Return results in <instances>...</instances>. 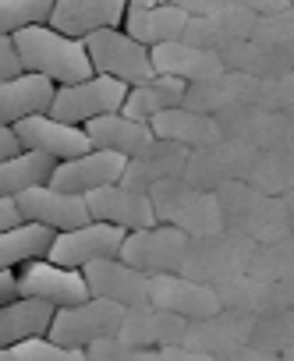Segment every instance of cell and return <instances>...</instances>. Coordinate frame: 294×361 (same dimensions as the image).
I'll return each mask as SVG.
<instances>
[{"label": "cell", "mask_w": 294, "mask_h": 361, "mask_svg": "<svg viewBox=\"0 0 294 361\" xmlns=\"http://www.w3.org/2000/svg\"><path fill=\"white\" fill-rule=\"evenodd\" d=\"M15 50H18L25 71H39V75L54 78L57 85L96 75L92 61H89V50H85V39L64 36L50 22L18 29L15 32Z\"/></svg>", "instance_id": "6da1fadb"}, {"label": "cell", "mask_w": 294, "mask_h": 361, "mask_svg": "<svg viewBox=\"0 0 294 361\" xmlns=\"http://www.w3.org/2000/svg\"><path fill=\"white\" fill-rule=\"evenodd\" d=\"M223 209V224L248 234L255 245L276 241L283 234H290V216L283 206V195H269L262 188H255L248 177H234L223 180L220 188H213Z\"/></svg>", "instance_id": "7a4b0ae2"}, {"label": "cell", "mask_w": 294, "mask_h": 361, "mask_svg": "<svg viewBox=\"0 0 294 361\" xmlns=\"http://www.w3.org/2000/svg\"><path fill=\"white\" fill-rule=\"evenodd\" d=\"M149 199H153V209H157L160 224H174L192 238L195 234H213V231L223 227V209H220L216 192L195 188L181 173L157 180V185L149 188Z\"/></svg>", "instance_id": "3957f363"}, {"label": "cell", "mask_w": 294, "mask_h": 361, "mask_svg": "<svg viewBox=\"0 0 294 361\" xmlns=\"http://www.w3.org/2000/svg\"><path fill=\"white\" fill-rule=\"evenodd\" d=\"M252 252H255V241L234 227H220L213 234H195L188 241V252H185V262H181V276H192V280H202V283H223L238 273H248V262H252Z\"/></svg>", "instance_id": "277c9868"}, {"label": "cell", "mask_w": 294, "mask_h": 361, "mask_svg": "<svg viewBox=\"0 0 294 361\" xmlns=\"http://www.w3.org/2000/svg\"><path fill=\"white\" fill-rule=\"evenodd\" d=\"M85 50H89L92 71L114 75V78H121V82H128V85L149 82V78L157 75L153 57H149V47L138 43L135 36H128L121 25L89 32V36H85Z\"/></svg>", "instance_id": "5b68a950"}, {"label": "cell", "mask_w": 294, "mask_h": 361, "mask_svg": "<svg viewBox=\"0 0 294 361\" xmlns=\"http://www.w3.org/2000/svg\"><path fill=\"white\" fill-rule=\"evenodd\" d=\"M128 96V82L114 78V75H89V78H78V82H64L54 89V103L47 114L68 121V124H85L99 114H110V110H121Z\"/></svg>", "instance_id": "8992f818"}, {"label": "cell", "mask_w": 294, "mask_h": 361, "mask_svg": "<svg viewBox=\"0 0 294 361\" xmlns=\"http://www.w3.org/2000/svg\"><path fill=\"white\" fill-rule=\"evenodd\" d=\"M255 145L245 142V138H234V135H220L216 142L209 145H195L188 149V163H185V180H192L195 188H220L223 180H234V177H248V166L255 159Z\"/></svg>", "instance_id": "52a82bcc"}, {"label": "cell", "mask_w": 294, "mask_h": 361, "mask_svg": "<svg viewBox=\"0 0 294 361\" xmlns=\"http://www.w3.org/2000/svg\"><path fill=\"white\" fill-rule=\"evenodd\" d=\"M124 308L128 305H117V301H106V298H89V301H78V305H64V308L54 312L47 336L64 343V347H82L85 350L92 340L117 333Z\"/></svg>", "instance_id": "ba28073f"}, {"label": "cell", "mask_w": 294, "mask_h": 361, "mask_svg": "<svg viewBox=\"0 0 294 361\" xmlns=\"http://www.w3.org/2000/svg\"><path fill=\"white\" fill-rule=\"evenodd\" d=\"M192 234H185L174 224H149L124 234L121 259L145 269V273H178L185 262Z\"/></svg>", "instance_id": "9c48e42d"}, {"label": "cell", "mask_w": 294, "mask_h": 361, "mask_svg": "<svg viewBox=\"0 0 294 361\" xmlns=\"http://www.w3.org/2000/svg\"><path fill=\"white\" fill-rule=\"evenodd\" d=\"M18 294L22 298H39V301H50L57 308L64 305H78V301H89V283H85V273L75 269V266H61L54 259H29L18 266Z\"/></svg>", "instance_id": "30bf717a"}, {"label": "cell", "mask_w": 294, "mask_h": 361, "mask_svg": "<svg viewBox=\"0 0 294 361\" xmlns=\"http://www.w3.org/2000/svg\"><path fill=\"white\" fill-rule=\"evenodd\" d=\"M124 227L117 224H106V220H89L82 227H71V231H57L54 234V245L47 252V259L61 262V266H75L82 269L85 262L92 259H110V255H121V245H124Z\"/></svg>", "instance_id": "8fae6325"}, {"label": "cell", "mask_w": 294, "mask_h": 361, "mask_svg": "<svg viewBox=\"0 0 294 361\" xmlns=\"http://www.w3.org/2000/svg\"><path fill=\"white\" fill-rule=\"evenodd\" d=\"M213 117H216L223 135L245 138L255 149H276V145L294 142V121L287 110H262L255 103H238V106H227Z\"/></svg>", "instance_id": "7c38bea8"}, {"label": "cell", "mask_w": 294, "mask_h": 361, "mask_svg": "<svg viewBox=\"0 0 294 361\" xmlns=\"http://www.w3.org/2000/svg\"><path fill=\"white\" fill-rule=\"evenodd\" d=\"M124 163L128 156L124 152H114V149H85L71 159H57L54 163V173L47 185L50 188H61V192H75V195H85L99 185H114L124 173Z\"/></svg>", "instance_id": "4fadbf2b"}, {"label": "cell", "mask_w": 294, "mask_h": 361, "mask_svg": "<svg viewBox=\"0 0 294 361\" xmlns=\"http://www.w3.org/2000/svg\"><path fill=\"white\" fill-rule=\"evenodd\" d=\"M149 305L167 308L181 319H206L223 308L213 283H202L181 273H149Z\"/></svg>", "instance_id": "5bb4252c"}, {"label": "cell", "mask_w": 294, "mask_h": 361, "mask_svg": "<svg viewBox=\"0 0 294 361\" xmlns=\"http://www.w3.org/2000/svg\"><path fill=\"white\" fill-rule=\"evenodd\" d=\"M82 273H85L92 298H106L117 305H145L149 301V273L124 262L121 255L92 259L82 266Z\"/></svg>", "instance_id": "9a60e30c"}, {"label": "cell", "mask_w": 294, "mask_h": 361, "mask_svg": "<svg viewBox=\"0 0 294 361\" xmlns=\"http://www.w3.org/2000/svg\"><path fill=\"white\" fill-rule=\"evenodd\" d=\"M85 206H89V216L92 220H106V224H117L124 231H138V227L160 224L149 192L128 188V185H121V180L85 192Z\"/></svg>", "instance_id": "2e32d148"}, {"label": "cell", "mask_w": 294, "mask_h": 361, "mask_svg": "<svg viewBox=\"0 0 294 361\" xmlns=\"http://www.w3.org/2000/svg\"><path fill=\"white\" fill-rule=\"evenodd\" d=\"M11 128H15L22 149H36V152H47L54 159H71V156L92 149L82 124H68L54 114H32V117L15 121Z\"/></svg>", "instance_id": "e0dca14e"}, {"label": "cell", "mask_w": 294, "mask_h": 361, "mask_svg": "<svg viewBox=\"0 0 294 361\" xmlns=\"http://www.w3.org/2000/svg\"><path fill=\"white\" fill-rule=\"evenodd\" d=\"M252 326H255V319L238 315L231 308H220V312H213L206 319H188L181 343L199 350V354H206V357H227L234 347L252 340Z\"/></svg>", "instance_id": "ac0fdd59"}, {"label": "cell", "mask_w": 294, "mask_h": 361, "mask_svg": "<svg viewBox=\"0 0 294 361\" xmlns=\"http://www.w3.org/2000/svg\"><path fill=\"white\" fill-rule=\"evenodd\" d=\"M15 202L22 209V220H36V224H47L54 231H71V227H82V224L92 220L85 195L61 192V188H50V185L25 188V192L15 195Z\"/></svg>", "instance_id": "d6986e66"}, {"label": "cell", "mask_w": 294, "mask_h": 361, "mask_svg": "<svg viewBox=\"0 0 294 361\" xmlns=\"http://www.w3.org/2000/svg\"><path fill=\"white\" fill-rule=\"evenodd\" d=\"M188 18L192 15L185 8L167 4V0H128L121 29L145 47H157V43H167V39H181Z\"/></svg>", "instance_id": "ffe728a7"}, {"label": "cell", "mask_w": 294, "mask_h": 361, "mask_svg": "<svg viewBox=\"0 0 294 361\" xmlns=\"http://www.w3.org/2000/svg\"><path fill=\"white\" fill-rule=\"evenodd\" d=\"M185 326H188V319L145 301V305H128L124 308L117 336L124 343L138 347V350H149V347H164V343H181Z\"/></svg>", "instance_id": "44dd1931"}, {"label": "cell", "mask_w": 294, "mask_h": 361, "mask_svg": "<svg viewBox=\"0 0 294 361\" xmlns=\"http://www.w3.org/2000/svg\"><path fill=\"white\" fill-rule=\"evenodd\" d=\"M255 18H259L255 11L234 4V0H227V4H220V8H209L202 15H192L181 39H188L195 47H206V50H220V47H227L234 39H248L252 29H255Z\"/></svg>", "instance_id": "7402d4cb"}, {"label": "cell", "mask_w": 294, "mask_h": 361, "mask_svg": "<svg viewBox=\"0 0 294 361\" xmlns=\"http://www.w3.org/2000/svg\"><path fill=\"white\" fill-rule=\"evenodd\" d=\"M185 163H188V145L171 142V138H153L149 145H142L135 156H128L124 173H121V185L138 188V192H149L157 180L185 173Z\"/></svg>", "instance_id": "603a6c76"}, {"label": "cell", "mask_w": 294, "mask_h": 361, "mask_svg": "<svg viewBox=\"0 0 294 361\" xmlns=\"http://www.w3.org/2000/svg\"><path fill=\"white\" fill-rule=\"evenodd\" d=\"M216 294H220L223 308H231L238 315H248V319H266L273 312L290 308L280 280H262L255 273H238V276L216 283Z\"/></svg>", "instance_id": "cb8c5ba5"}, {"label": "cell", "mask_w": 294, "mask_h": 361, "mask_svg": "<svg viewBox=\"0 0 294 361\" xmlns=\"http://www.w3.org/2000/svg\"><path fill=\"white\" fill-rule=\"evenodd\" d=\"M255 89H259V78H255V75L223 68V71L213 75V78L188 82L181 106L199 110V114H220V110H227V106L252 103V99H255Z\"/></svg>", "instance_id": "d4e9b609"}, {"label": "cell", "mask_w": 294, "mask_h": 361, "mask_svg": "<svg viewBox=\"0 0 294 361\" xmlns=\"http://www.w3.org/2000/svg\"><path fill=\"white\" fill-rule=\"evenodd\" d=\"M128 0H54L50 25L61 29L64 36L85 39L96 29H110L124 22Z\"/></svg>", "instance_id": "484cf974"}, {"label": "cell", "mask_w": 294, "mask_h": 361, "mask_svg": "<svg viewBox=\"0 0 294 361\" xmlns=\"http://www.w3.org/2000/svg\"><path fill=\"white\" fill-rule=\"evenodd\" d=\"M149 57H153L157 75H174L185 82H202V78H213L223 71L220 50H206V47H195L188 39L157 43V47H149Z\"/></svg>", "instance_id": "4316f807"}, {"label": "cell", "mask_w": 294, "mask_h": 361, "mask_svg": "<svg viewBox=\"0 0 294 361\" xmlns=\"http://www.w3.org/2000/svg\"><path fill=\"white\" fill-rule=\"evenodd\" d=\"M57 82L39 71H18L11 78H0V121L15 124L32 114H47L54 103Z\"/></svg>", "instance_id": "83f0119b"}, {"label": "cell", "mask_w": 294, "mask_h": 361, "mask_svg": "<svg viewBox=\"0 0 294 361\" xmlns=\"http://www.w3.org/2000/svg\"><path fill=\"white\" fill-rule=\"evenodd\" d=\"M89 142L96 149H114V152H124V156H135L142 145H149L157 135H153V124L149 121H138V117H128L124 110H110V114H99L92 121L82 124Z\"/></svg>", "instance_id": "f1b7e54d"}, {"label": "cell", "mask_w": 294, "mask_h": 361, "mask_svg": "<svg viewBox=\"0 0 294 361\" xmlns=\"http://www.w3.org/2000/svg\"><path fill=\"white\" fill-rule=\"evenodd\" d=\"M149 124H153L157 138H171V142H181L188 149L209 145L223 135L213 114H199V110H188V106H171V110L149 117Z\"/></svg>", "instance_id": "f546056e"}, {"label": "cell", "mask_w": 294, "mask_h": 361, "mask_svg": "<svg viewBox=\"0 0 294 361\" xmlns=\"http://www.w3.org/2000/svg\"><path fill=\"white\" fill-rule=\"evenodd\" d=\"M57 305L50 301H39V298H15V301H4L0 305V347H11L25 336H39L50 329V319H54Z\"/></svg>", "instance_id": "4dcf8cb0"}, {"label": "cell", "mask_w": 294, "mask_h": 361, "mask_svg": "<svg viewBox=\"0 0 294 361\" xmlns=\"http://www.w3.org/2000/svg\"><path fill=\"white\" fill-rule=\"evenodd\" d=\"M185 89L188 82L185 78H174V75H153L149 82H138V85H128V96L121 103V110L128 117H138V121H149L171 106H181L185 99Z\"/></svg>", "instance_id": "1f68e13d"}, {"label": "cell", "mask_w": 294, "mask_h": 361, "mask_svg": "<svg viewBox=\"0 0 294 361\" xmlns=\"http://www.w3.org/2000/svg\"><path fill=\"white\" fill-rule=\"evenodd\" d=\"M220 61H223V68L245 71V75H255V78H276V75L290 71L283 50L273 47V43H262V39H255V36L234 39V43L220 47Z\"/></svg>", "instance_id": "d6a6232c"}, {"label": "cell", "mask_w": 294, "mask_h": 361, "mask_svg": "<svg viewBox=\"0 0 294 361\" xmlns=\"http://www.w3.org/2000/svg\"><path fill=\"white\" fill-rule=\"evenodd\" d=\"M54 227L36 224V220H22L15 227L0 231V266L18 269L29 259H47L50 245H54Z\"/></svg>", "instance_id": "836d02e7"}, {"label": "cell", "mask_w": 294, "mask_h": 361, "mask_svg": "<svg viewBox=\"0 0 294 361\" xmlns=\"http://www.w3.org/2000/svg\"><path fill=\"white\" fill-rule=\"evenodd\" d=\"M54 156L36 149H18L11 156H0V195H18L25 188L47 185L54 173Z\"/></svg>", "instance_id": "e575fe53"}, {"label": "cell", "mask_w": 294, "mask_h": 361, "mask_svg": "<svg viewBox=\"0 0 294 361\" xmlns=\"http://www.w3.org/2000/svg\"><path fill=\"white\" fill-rule=\"evenodd\" d=\"M248 180L269 195L290 192L294 188V142L276 145V149H259L248 166Z\"/></svg>", "instance_id": "d590c367"}, {"label": "cell", "mask_w": 294, "mask_h": 361, "mask_svg": "<svg viewBox=\"0 0 294 361\" xmlns=\"http://www.w3.org/2000/svg\"><path fill=\"white\" fill-rule=\"evenodd\" d=\"M248 273H255V276H262V280L294 276V231L283 234V238H276V241L255 245L252 262H248Z\"/></svg>", "instance_id": "8d00e7d4"}, {"label": "cell", "mask_w": 294, "mask_h": 361, "mask_svg": "<svg viewBox=\"0 0 294 361\" xmlns=\"http://www.w3.org/2000/svg\"><path fill=\"white\" fill-rule=\"evenodd\" d=\"M252 343L269 350V354H283L287 347H294V308H283V312H273L266 319H255Z\"/></svg>", "instance_id": "74e56055"}, {"label": "cell", "mask_w": 294, "mask_h": 361, "mask_svg": "<svg viewBox=\"0 0 294 361\" xmlns=\"http://www.w3.org/2000/svg\"><path fill=\"white\" fill-rule=\"evenodd\" d=\"M8 357H22V361H82L85 350L82 347H64V343L50 340L47 333H39V336H25V340L11 343Z\"/></svg>", "instance_id": "f35d334b"}, {"label": "cell", "mask_w": 294, "mask_h": 361, "mask_svg": "<svg viewBox=\"0 0 294 361\" xmlns=\"http://www.w3.org/2000/svg\"><path fill=\"white\" fill-rule=\"evenodd\" d=\"M54 0H0V32L15 36L25 25L50 22Z\"/></svg>", "instance_id": "ab89813d"}, {"label": "cell", "mask_w": 294, "mask_h": 361, "mask_svg": "<svg viewBox=\"0 0 294 361\" xmlns=\"http://www.w3.org/2000/svg\"><path fill=\"white\" fill-rule=\"evenodd\" d=\"M252 36H255V39H262V43H273V47L294 43V0H290L287 8L273 11V15H259V18H255Z\"/></svg>", "instance_id": "60d3db41"}, {"label": "cell", "mask_w": 294, "mask_h": 361, "mask_svg": "<svg viewBox=\"0 0 294 361\" xmlns=\"http://www.w3.org/2000/svg\"><path fill=\"white\" fill-rule=\"evenodd\" d=\"M252 103L262 110H290L294 106V68L276 75V78H259Z\"/></svg>", "instance_id": "b9f144b4"}, {"label": "cell", "mask_w": 294, "mask_h": 361, "mask_svg": "<svg viewBox=\"0 0 294 361\" xmlns=\"http://www.w3.org/2000/svg\"><path fill=\"white\" fill-rule=\"evenodd\" d=\"M85 357H89V361H138L142 350L131 347V343H124L117 333H110V336L92 340V343L85 347Z\"/></svg>", "instance_id": "7bdbcfd3"}, {"label": "cell", "mask_w": 294, "mask_h": 361, "mask_svg": "<svg viewBox=\"0 0 294 361\" xmlns=\"http://www.w3.org/2000/svg\"><path fill=\"white\" fill-rule=\"evenodd\" d=\"M18 71H25V68H22V57L15 50V36L0 32V78H11Z\"/></svg>", "instance_id": "ee69618b"}, {"label": "cell", "mask_w": 294, "mask_h": 361, "mask_svg": "<svg viewBox=\"0 0 294 361\" xmlns=\"http://www.w3.org/2000/svg\"><path fill=\"white\" fill-rule=\"evenodd\" d=\"M15 224H22V209H18L15 195H0V231L15 227Z\"/></svg>", "instance_id": "f6af8a7d"}, {"label": "cell", "mask_w": 294, "mask_h": 361, "mask_svg": "<svg viewBox=\"0 0 294 361\" xmlns=\"http://www.w3.org/2000/svg\"><path fill=\"white\" fill-rule=\"evenodd\" d=\"M15 298H18V273L8 269V266H0V305L15 301Z\"/></svg>", "instance_id": "bcb514c9"}, {"label": "cell", "mask_w": 294, "mask_h": 361, "mask_svg": "<svg viewBox=\"0 0 294 361\" xmlns=\"http://www.w3.org/2000/svg\"><path fill=\"white\" fill-rule=\"evenodd\" d=\"M234 4H241V8H248V11H255V15H273V11L287 8L290 0H234Z\"/></svg>", "instance_id": "7dc6e473"}, {"label": "cell", "mask_w": 294, "mask_h": 361, "mask_svg": "<svg viewBox=\"0 0 294 361\" xmlns=\"http://www.w3.org/2000/svg\"><path fill=\"white\" fill-rule=\"evenodd\" d=\"M18 149H22V142H18L15 128L0 121V156H11V152H18Z\"/></svg>", "instance_id": "c3c4849f"}, {"label": "cell", "mask_w": 294, "mask_h": 361, "mask_svg": "<svg viewBox=\"0 0 294 361\" xmlns=\"http://www.w3.org/2000/svg\"><path fill=\"white\" fill-rule=\"evenodd\" d=\"M167 4H178V8H185L188 15H202V11H209V8L227 4V0H167Z\"/></svg>", "instance_id": "681fc988"}, {"label": "cell", "mask_w": 294, "mask_h": 361, "mask_svg": "<svg viewBox=\"0 0 294 361\" xmlns=\"http://www.w3.org/2000/svg\"><path fill=\"white\" fill-rule=\"evenodd\" d=\"M280 287H283V294H287V305L294 308V276H283V280H280Z\"/></svg>", "instance_id": "f907efd6"}, {"label": "cell", "mask_w": 294, "mask_h": 361, "mask_svg": "<svg viewBox=\"0 0 294 361\" xmlns=\"http://www.w3.org/2000/svg\"><path fill=\"white\" fill-rule=\"evenodd\" d=\"M283 206H287V216H290V231H294V188L283 192Z\"/></svg>", "instance_id": "816d5d0a"}, {"label": "cell", "mask_w": 294, "mask_h": 361, "mask_svg": "<svg viewBox=\"0 0 294 361\" xmlns=\"http://www.w3.org/2000/svg\"><path fill=\"white\" fill-rule=\"evenodd\" d=\"M280 50H283V57H287V64H290V68H294V43H283V47H280Z\"/></svg>", "instance_id": "f5cc1de1"}, {"label": "cell", "mask_w": 294, "mask_h": 361, "mask_svg": "<svg viewBox=\"0 0 294 361\" xmlns=\"http://www.w3.org/2000/svg\"><path fill=\"white\" fill-rule=\"evenodd\" d=\"M0 357H8V350H4V347H0Z\"/></svg>", "instance_id": "db71d44e"}, {"label": "cell", "mask_w": 294, "mask_h": 361, "mask_svg": "<svg viewBox=\"0 0 294 361\" xmlns=\"http://www.w3.org/2000/svg\"><path fill=\"white\" fill-rule=\"evenodd\" d=\"M287 114H290V121H294V106H290V110H287Z\"/></svg>", "instance_id": "11a10c76"}]
</instances>
